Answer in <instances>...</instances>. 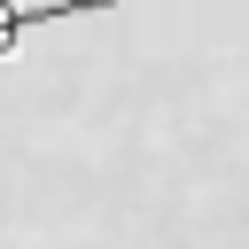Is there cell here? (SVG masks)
I'll use <instances>...</instances> for the list:
<instances>
[{"label": "cell", "instance_id": "1", "mask_svg": "<svg viewBox=\"0 0 249 249\" xmlns=\"http://www.w3.org/2000/svg\"><path fill=\"white\" fill-rule=\"evenodd\" d=\"M93 8H140V0H0V62L47 31V23H70V16H93Z\"/></svg>", "mask_w": 249, "mask_h": 249}]
</instances>
